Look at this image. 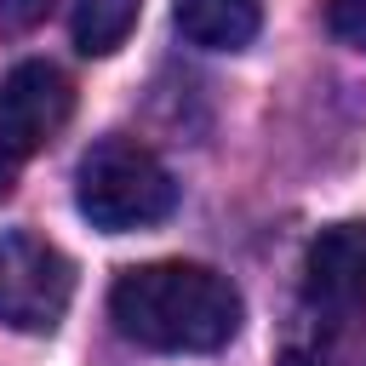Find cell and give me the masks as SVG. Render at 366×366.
Instances as JSON below:
<instances>
[{"instance_id":"obj_1","label":"cell","mask_w":366,"mask_h":366,"mask_svg":"<svg viewBox=\"0 0 366 366\" xmlns=\"http://www.w3.org/2000/svg\"><path fill=\"white\" fill-rule=\"evenodd\" d=\"M109 320L137 349L212 355L240 332V292L206 263H137L109 286Z\"/></svg>"},{"instance_id":"obj_2","label":"cell","mask_w":366,"mask_h":366,"mask_svg":"<svg viewBox=\"0 0 366 366\" xmlns=\"http://www.w3.org/2000/svg\"><path fill=\"white\" fill-rule=\"evenodd\" d=\"M74 206L92 229L126 234V229L160 223L177 206V183L160 166V154L143 149L137 137H103L86 149V160L74 172Z\"/></svg>"},{"instance_id":"obj_3","label":"cell","mask_w":366,"mask_h":366,"mask_svg":"<svg viewBox=\"0 0 366 366\" xmlns=\"http://www.w3.org/2000/svg\"><path fill=\"white\" fill-rule=\"evenodd\" d=\"M366 309V223H337L309 240L303 292H297V337L292 366H326L355 315Z\"/></svg>"},{"instance_id":"obj_4","label":"cell","mask_w":366,"mask_h":366,"mask_svg":"<svg viewBox=\"0 0 366 366\" xmlns=\"http://www.w3.org/2000/svg\"><path fill=\"white\" fill-rule=\"evenodd\" d=\"M74 109V92L63 80V69L51 63H17L0 86V200L11 194L17 172L63 132Z\"/></svg>"},{"instance_id":"obj_5","label":"cell","mask_w":366,"mask_h":366,"mask_svg":"<svg viewBox=\"0 0 366 366\" xmlns=\"http://www.w3.org/2000/svg\"><path fill=\"white\" fill-rule=\"evenodd\" d=\"M69 297H74V263L51 240L29 229L0 234V320L11 332H51Z\"/></svg>"},{"instance_id":"obj_6","label":"cell","mask_w":366,"mask_h":366,"mask_svg":"<svg viewBox=\"0 0 366 366\" xmlns=\"http://www.w3.org/2000/svg\"><path fill=\"white\" fill-rule=\"evenodd\" d=\"M172 17L183 29V40L200 51H240L257 40V23H263L257 0H177Z\"/></svg>"},{"instance_id":"obj_7","label":"cell","mask_w":366,"mask_h":366,"mask_svg":"<svg viewBox=\"0 0 366 366\" xmlns=\"http://www.w3.org/2000/svg\"><path fill=\"white\" fill-rule=\"evenodd\" d=\"M137 11H143V0H74V17H69L74 46L86 57L120 51L126 34H132V23H137Z\"/></svg>"},{"instance_id":"obj_8","label":"cell","mask_w":366,"mask_h":366,"mask_svg":"<svg viewBox=\"0 0 366 366\" xmlns=\"http://www.w3.org/2000/svg\"><path fill=\"white\" fill-rule=\"evenodd\" d=\"M326 23L343 46L366 51V0H326Z\"/></svg>"},{"instance_id":"obj_9","label":"cell","mask_w":366,"mask_h":366,"mask_svg":"<svg viewBox=\"0 0 366 366\" xmlns=\"http://www.w3.org/2000/svg\"><path fill=\"white\" fill-rule=\"evenodd\" d=\"M0 6H6V11L17 17V23H34V17H40V11L51 6V0H0Z\"/></svg>"}]
</instances>
